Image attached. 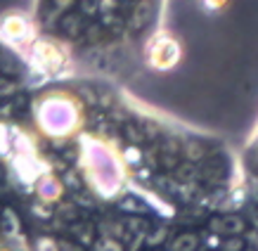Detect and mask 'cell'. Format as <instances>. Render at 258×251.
Instances as JSON below:
<instances>
[{"instance_id": "1", "label": "cell", "mask_w": 258, "mask_h": 251, "mask_svg": "<svg viewBox=\"0 0 258 251\" xmlns=\"http://www.w3.org/2000/svg\"><path fill=\"white\" fill-rule=\"evenodd\" d=\"M38 121L40 128H45L50 135H67L76 128L79 111H76L74 104L62 100V97H50V100L40 104Z\"/></svg>"}, {"instance_id": "2", "label": "cell", "mask_w": 258, "mask_h": 251, "mask_svg": "<svg viewBox=\"0 0 258 251\" xmlns=\"http://www.w3.org/2000/svg\"><path fill=\"white\" fill-rule=\"evenodd\" d=\"M244 220L239 216H223V218H213L211 220V230L218 232V235H225V237H235V235H242L244 232Z\"/></svg>"}, {"instance_id": "3", "label": "cell", "mask_w": 258, "mask_h": 251, "mask_svg": "<svg viewBox=\"0 0 258 251\" xmlns=\"http://www.w3.org/2000/svg\"><path fill=\"white\" fill-rule=\"evenodd\" d=\"M199 249V237L195 232H182L173 239V251H197Z\"/></svg>"}, {"instance_id": "4", "label": "cell", "mask_w": 258, "mask_h": 251, "mask_svg": "<svg viewBox=\"0 0 258 251\" xmlns=\"http://www.w3.org/2000/svg\"><path fill=\"white\" fill-rule=\"evenodd\" d=\"M244 249H246V242L239 235L227 237L225 242H223V251H244Z\"/></svg>"}, {"instance_id": "5", "label": "cell", "mask_w": 258, "mask_h": 251, "mask_svg": "<svg viewBox=\"0 0 258 251\" xmlns=\"http://www.w3.org/2000/svg\"><path fill=\"white\" fill-rule=\"evenodd\" d=\"M38 251H57V244H55V242H50V239H40Z\"/></svg>"}]
</instances>
